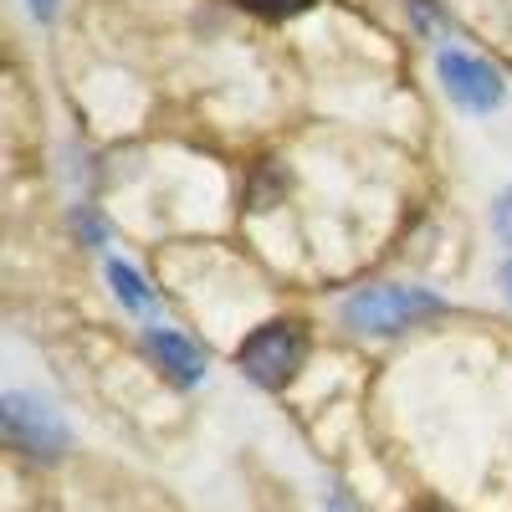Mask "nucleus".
<instances>
[{
  "label": "nucleus",
  "instance_id": "1",
  "mask_svg": "<svg viewBox=\"0 0 512 512\" xmlns=\"http://www.w3.org/2000/svg\"><path fill=\"white\" fill-rule=\"evenodd\" d=\"M446 303L425 287H364L344 303V323L354 333H374V338H390L415 328L420 318H441Z\"/></svg>",
  "mask_w": 512,
  "mask_h": 512
},
{
  "label": "nucleus",
  "instance_id": "2",
  "mask_svg": "<svg viewBox=\"0 0 512 512\" xmlns=\"http://www.w3.org/2000/svg\"><path fill=\"white\" fill-rule=\"evenodd\" d=\"M303 359H308V333L297 323H262L236 349V364L246 369V379L262 384V390H282V384L303 369Z\"/></svg>",
  "mask_w": 512,
  "mask_h": 512
},
{
  "label": "nucleus",
  "instance_id": "3",
  "mask_svg": "<svg viewBox=\"0 0 512 512\" xmlns=\"http://www.w3.org/2000/svg\"><path fill=\"white\" fill-rule=\"evenodd\" d=\"M0 420H6V436H11L26 456L57 461V456L67 451V425H62V415L41 400V395L6 390V400H0Z\"/></svg>",
  "mask_w": 512,
  "mask_h": 512
},
{
  "label": "nucleus",
  "instance_id": "4",
  "mask_svg": "<svg viewBox=\"0 0 512 512\" xmlns=\"http://www.w3.org/2000/svg\"><path fill=\"white\" fill-rule=\"evenodd\" d=\"M436 72H441V82H446V93L466 108V113H492V108H502V98H507V82H502V72L492 67V62H482V57H472V52H441L436 57Z\"/></svg>",
  "mask_w": 512,
  "mask_h": 512
},
{
  "label": "nucleus",
  "instance_id": "5",
  "mask_svg": "<svg viewBox=\"0 0 512 512\" xmlns=\"http://www.w3.org/2000/svg\"><path fill=\"white\" fill-rule=\"evenodd\" d=\"M144 344H149V354L175 374L180 384H195L200 374H205V354H200V344H190L185 333H175V328H149L144 333Z\"/></svg>",
  "mask_w": 512,
  "mask_h": 512
},
{
  "label": "nucleus",
  "instance_id": "6",
  "mask_svg": "<svg viewBox=\"0 0 512 512\" xmlns=\"http://www.w3.org/2000/svg\"><path fill=\"white\" fill-rule=\"evenodd\" d=\"M108 282H113V292H118L123 308H134V313H149V308H154V292L144 287V277L128 267V262H108Z\"/></svg>",
  "mask_w": 512,
  "mask_h": 512
},
{
  "label": "nucleus",
  "instance_id": "7",
  "mask_svg": "<svg viewBox=\"0 0 512 512\" xmlns=\"http://www.w3.org/2000/svg\"><path fill=\"white\" fill-rule=\"evenodd\" d=\"M236 6H246L256 16H297V11H308L313 0H236Z\"/></svg>",
  "mask_w": 512,
  "mask_h": 512
},
{
  "label": "nucleus",
  "instance_id": "8",
  "mask_svg": "<svg viewBox=\"0 0 512 512\" xmlns=\"http://www.w3.org/2000/svg\"><path fill=\"white\" fill-rule=\"evenodd\" d=\"M497 231H502V241L512 246V190H507L502 205H497Z\"/></svg>",
  "mask_w": 512,
  "mask_h": 512
},
{
  "label": "nucleus",
  "instance_id": "9",
  "mask_svg": "<svg viewBox=\"0 0 512 512\" xmlns=\"http://www.w3.org/2000/svg\"><path fill=\"white\" fill-rule=\"evenodd\" d=\"M31 11H36V16H41V21H47V16H52V11H57V0H31Z\"/></svg>",
  "mask_w": 512,
  "mask_h": 512
},
{
  "label": "nucleus",
  "instance_id": "10",
  "mask_svg": "<svg viewBox=\"0 0 512 512\" xmlns=\"http://www.w3.org/2000/svg\"><path fill=\"white\" fill-rule=\"evenodd\" d=\"M502 282H507V297H512V262L502 267Z\"/></svg>",
  "mask_w": 512,
  "mask_h": 512
}]
</instances>
